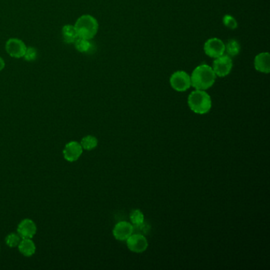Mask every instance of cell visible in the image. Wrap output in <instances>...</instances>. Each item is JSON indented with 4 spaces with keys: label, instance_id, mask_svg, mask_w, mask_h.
<instances>
[{
    "label": "cell",
    "instance_id": "obj_1",
    "mask_svg": "<svg viewBox=\"0 0 270 270\" xmlns=\"http://www.w3.org/2000/svg\"><path fill=\"white\" fill-rule=\"evenodd\" d=\"M190 78L193 88L205 90L213 87L216 79V75L212 67L204 64L194 69Z\"/></svg>",
    "mask_w": 270,
    "mask_h": 270
},
{
    "label": "cell",
    "instance_id": "obj_2",
    "mask_svg": "<svg viewBox=\"0 0 270 270\" xmlns=\"http://www.w3.org/2000/svg\"><path fill=\"white\" fill-rule=\"evenodd\" d=\"M212 98L205 90H196L188 97V106L194 113L206 114L212 108Z\"/></svg>",
    "mask_w": 270,
    "mask_h": 270
},
{
    "label": "cell",
    "instance_id": "obj_3",
    "mask_svg": "<svg viewBox=\"0 0 270 270\" xmlns=\"http://www.w3.org/2000/svg\"><path fill=\"white\" fill-rule=\"evenodd\" d=\"M74 26L79 38L91 40L98 33V21L91 15H84L79 18Z\"/></svg>",
    "mask_w": 270,
    "mask_h": 270
},
{
    "label": "cell",
    "instance_id": "obj_4",
    "mask_svg": "<svg viewBox=\"0 0 270 270\" xmlns=\"http://www.w3.org/2000/svg\"><path fill=\"white\" fill-rule=\"evenodd\" d=\"M171 88L178 92H185L191 87V78L184 71H178L173 73L170 78Z\"/></svg>",
    "mask_w": 270,
    "mask_h": 270
},
{
    "label": "cell",
    "instance_id": "obj_5",
    "mask_svg": "<svg viewBox=\"0 0 270 270\" xmlns=\"http://www.w3.org/2000/svg\"><path fill=\"white\" fill-rule=\"evenodd\" d=\"M232 57L227 54H223L213 60V69L216 76L221 78L227 76L232 72Z\"/></svg>",
    "mask_w": 270,
    "mask_h": 270
},
{
    "label": "cell",
    "instance_id": "obj_6",
    "mask_svg": "<svg viewBox=\"0 0 270 270\" xmlns=\"http://www.w3.org/2000/svg\"><path fill=\"white\" fill-rule=\"evenodd\" d=\"M204 51L209 57L216 59L225 54V44L216 37L209 39L204 43Z\"/></svg>",
    "mask_w": 270,
    "mask_h": 270
},
{
    "label": "cell",
    "instance_id": "obj_7",
    "mask_svg": "<svg viewBox=\"0 0 270 270\" xmlns=\"http://www.w3.org/2000/svg\"><path fill=\"white\" fill-rule=\"evenodd\" d=\"M126 242L128 250L133 253H144L148 247L147 238L141 234H132Z\"/></svg>",
    "mask_w": 270,
    "mask_h": 270
},
{
    "label": "cell",
    "instance_id": "obj_8",
    "mask_svg": "<svg viewBox=\"0 0 270 270\" xmlns=\"http://www.w3.org/2000/svg\"><path fill=\"white\" fill-rule=\"evenodd\" d=\"M26 49V44L18 38H10L6 43V51L14 58L23 57Z\"/></svg>",
    "mask_w": 270,
    "mask_h": 270
},
{
    "label": "cell",
    "instance_id": "obj_9",
    "mask_svg": "<svg viewBox=\"0 0 270 270\" xmlns=\"http://www.w3.org/2000/svg\"><path fill=\"white\" fill-rule=\"evenodd\" d=\"M134 232V226L127 221H121L115 225L113 234L117 240L124 242L129 238Z\"/></svg>",
    "mask_w": 270,
    "mask_h": 270
},
{
    "label": "cell",
    "instance_id": "obj_10",
    "mask_svg": "<svg viewBox=\"0 0 270 270\" xmlns=\"http://www.w3.org/2000/svg\"><path fill=\"white\" fill-rule=\"evenodd\" d=\"M83 149L81 144L76 141H71L64 147L63 154L64 157L68 162H74L79 160L83 154Z\"/></svg>",
    "mask_w": 270,
    "mask_h": 270
},
{
    "label": "cell",
    "instance_id": "obj_11",
    "mask_svg": "<svg viewBox=\"0 0 270 270\" xmlns=\"http://www.w3.org/2000/svg\"><path fill=\"white\" fill-rule=\"evenodd\" d=\"M17 232L21 238H32L36 234V224L32 219H23L18 226Z\"/></svg>",
    "mask_w": 270,
    "mask_h": 270
},
{
    "label": "cell",
    "instance_id": "obj_12",
    "mask_svg": "<svg viewBox=\"0 0 270 270\" xmlns=\"http://www.w3.org/2000/svg\"><path fill=\"white\" fill-rule=\"evenodd\" d=\"M254 68L259 72L268 74L270 72V55L269 53H262L256 55Z\"/></svg>",
    "mask_w": 270,
    "mask_h": 270
},
{
    "label": "cell",
    "instance_id": "obj_13",
    "mask_svg": "<svg viewBox=\"0 0 270 270\" xmlns=\"http://www.w3.org/2000/svg\"><path fill=\"white\" fill-rule=\"evenodd\" d=\"M20 253L26 257L34 255L36 252V246L30 238H22L18 246Z\"/></svg>",
    "mask_w": 270,
    "mask_h": 270
},
{
    "label": "cell",
    "instance_id": "obj_14",
    "mask_svg": "<svg viewBox=\"0 0 270 270\" xmlns=\"http://www.w3.org/2000/svg\"><path fill=\"white\" fill-rule=\"evenodd\" d=\"M62 37L64 42L67 44H72L75 42L77 39L79 38V36L74 26L65 25L62 28Z\"/></svg>",
    "mask_w": 270,
    "mask_h": 270
},
{
    "label": "cell",
    "instance_id": "obj_15",
    "mask_svg": "<svg viewBox=\"0 0 270 270\" xmlns=\"http://www.w3.org/2000/svg\"><path fill=\"white\" fill-rule=\"evenodd\" d=\"M241 47L239 43L234 40L231 39L225 45V52H227V55H229L230 57L235 56L240 53Z\"/></svg>",
    "mask_w": 270,
    "mask_h": 270
},
{
    "label": "cell",
    "instance_id": "obj_16",
    "mask_svg": "<svg viewBox=\"0 0 270 270\" xmlns=\"http://www.w3.org/2000/svg\"><path fill=\"white\" fill-rule=\"evenodd\" d=\"M80 144L84 150L91 151L98 146V139L96 138L95 136L88 135V136H86L85 137L82 139Z\"/></svg>",
    "mask_w": 270,
    "mask_h": 270
},
{
    "label": "cell",
    "instance_id": "obj_17",
    "mask_svg": "<svg viewBox=\"0 0 270 270\" xmlns=\"http://www.w3.org/2000/svg\"><path fill=\"white\" fill-rule=\"evenodd\" d=\"M74 46L79 53H83H83H88L92 49V44L90 40L79 38V37L74 42Z\"/></svg>",
    "mask_w": 270,
    "mask_h": 270
},
{
    "label": "cell",
    "instance_id": "obj_18",
    "mask_svg": "<svg viewBox=\"0 0 270 270\" xmlns=\"http://www.w3.org/2000/svg\"><path fill=\"white\" fill-rule=\"evenodd\" d=\"M130 220L133 226H141L144 222V215L140 209H135L130 214Z\"/></svg>",
    "mask_w": 270,
    "mask_h": 270
},
{
    "label": "cell",
    "instance_id": "obj_19",
    "mask_svg": "<svg viewBox=\"0 0 270 270\" xmlns=\"http://www.w3.org/2000/svg\"><path fill=\"white\" fill-rule=\"evenodd\" d=\"M21 237L19 236L18 234H15V233H11L8 234L6 237V243L9 247H16L19 244L20 241H21Z\"/></svg>",
    "mask_w": 270,
    "mask_h": 270
},
{
    "label": "cell",
    "instance_id": "obj_20",
    "mask_svg": "<svg viewBox=\"0 0 270 270\" xmlns=\"http://www.w3.org/2000/svg\"><path fill=\"white\" fill-rule=\"evenodd\" d=\"M223 25L226 27L229 28L231 30H234L238 27V23L234 17H232V15H227L223 17Z\"/></svg>",
    "mask_w": 270,
    "mask_h": 270
},
{
    "label": "cell",
    "instance_id": "obj_21",
    "mask_svg": "<svg viewBox=\"0 0 270 270\" xmlns=\"http://www.w3.org/2000/svg\"><path fill=\"white\" fill-rule=\"evenodd\" d=\"M38 56V53L35 48L29 47L26 49V54L24 55V59L27 61H34Z\"/></svg>",
    "mask_w": 270,
    "mask_h": 270
},
{
    "label": "cell",
    "instance_id": "obj_22",
    "mask_svg": "<svg viewBox=\"0 0 270 270\" xmlns=\"http://www.w3.org/2000/svg\"><path fill=\"white\" fill-rule=\"evenodd\" d=\"M5 68V62L1 56H0V72Z\"/></svg>",
    "mask_w": 270,
    "mask_h": 270
}]
</instances>
